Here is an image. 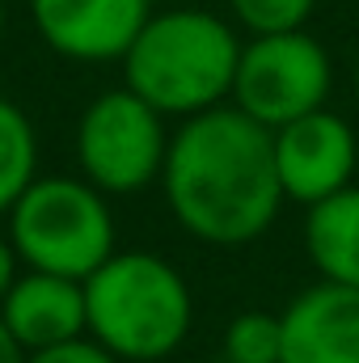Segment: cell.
Listing matches in <instances>:
<instances>
[{"label":"cell","instance_id":"obj_20","mask_svg":"<svg viewBox=\"0 0 359 363\" xmlns=\"http://www.w3.org/2000/svg\"><path fill=\"white\" fill-rule=\"evenodd\" d=\"M220 363H233V359H224V355H220Z\"/></svg>","mask_w":359,"mask_h":363},{"label":"cell","instance_id":"obj_15","mask_svg":"<svg viewBox=\"0 0 359 363\" xmlns=\"http://www.w3.org/2000/svg\"><path fill=\"white\" fill-rule=\"evenodd\" d=\"M26 363H123L114 351H106L97 338L81 334V338H68V342H55V347H43V351H30Z\"/></svg>","mask_w":359,"mask_h":363},{"label":"cell","instance_id":"obj_4","mask_svg":"<svg viewBox=\"0 0 359 363\" xmlns=\"http://www.w3.org/2000/svg\"><path fill=\"white\" fill-rule=\"evenodd\" d=\"M9 241L26 271L89 279L114 254V216L85 178H34L9 207Z\"/></svg>","mask_w":359,"mask_h":363},{"label":"cell","instance_id":"obj_5","mask_svg":"<svg viewBox=\"0 0 359 363\" xmlns=\"http://www.w3.org/2000/svg\"><path fill=\"white\" fill-rule=\"evenodd\" d=\"M170 148L165 114L127 89L97 93L77 123L81 178L101 194H136L161 178Z\"/></svg>","mask_w":359,"mask_h":363},{"label":"cell","instance_id":"obj_1","mask_svg":"<svg viewBox=\"0 0 359 363\" xmlns=\"http://www.w3.org/2000/svg\"><path fill=\"white\" fill-rule=\"evenodd\" d=\"M161 190L182 228L220 250L267 237L283 199L270 127L237 106H211L170 131Z\"/></svg>","mask_w":359,"mask_h":363},{"label":"cell","instance_id":"obj_3","mask_svg":"<svg viewBox=\"0 0 359 363\" xmlns=\"http://www.w3.org/2000/svg\"><path fill=\"white\" fill-rule=\"evenodd\" d=\"M85 317L89 338L123 363H157L186 342L194 300L182 271L161 254L114 250L85 279Z\"/></svg>","mask_w":359,"mask_h":363},{"label":"cell","instance_id":"obj_19","mask_svg":"<svg viewBox=\"0 0 359 363\" xmlns=\"http://www.w3.org/2000/svg\"><path fill=\"white\" fill-rule=\"evenodd\" d=\"M355 93H359V55H355Z\"/></svg>","mask_w":359,"mask_h":363},{"label":"cell","instance_id":"obj_9","mask_svg":"<svg viewBox=\"0 0 359 363\" xmlns=\"http://www.w3.org/2000/svg\"><path fill=\"white\" fill-rule=\"evenodd\" d=\"M279 363H359V287L313 283L283 313Z\"/></svg>","mask_w":359,"mask_h":363},{"label":"cell","instance_id":"obj_10","mask_svg":"<svg viewBox=\"0 0 359 363\" xmlns=\"http://www.w3.org/2000/svg\"><path fill=\"white\" fill-rule=\"evenodd\" d=\"M0 317L26 351H43V347L81 338L89 334L85 283L47 271H21L0 300Z\"/></svg>","mask_w":359,"mask_h":363},{"label":"cell","instance_id":"obj_18","mask_svg":"<svg viewBox=\"0 0 359 363\" xmlns=\"http://www.w3.org/2000/svg\"><path fill=\"white\" fill-rule=\"evenodd\" d=\"M0 34H4V0H0Z\"/></svg>","mask_w":359,"mask_h":363},{"label":"cell","instance_id":"obj_7","mask_svg":"<svg viewBox=\"0 0 359 363\" xmlns=\"http://www.w3.org/2000/svg\"><path fill=\"white\" fill-rule=\"evenodd\" d=\"M270 144H275V174L283 186V199H292L300 207H313V203L338 194L355 178V127L343 114H334L330 106L275 127Z\"/></svg>","mask_w":359,"mask_h":363},{"label":"cell","instance_id":"obj_8","mask_svg":"<svg viewBox=\"0 0 359 363\" xmlns=\"http://www.w3.org/2000/svg\"><path fill=\"white\" fill-rule=\"evenodd\" d=\"M153 17V0H30L38 38L77 64H114Z\"/></svg>","mask_w":359,"mask_h":363},{"label":"cell","instance_id":"obj_17","mask_svg":"<svg viewBox=\"0 0 359 363\" xmlns=\"http://www.w3.org/2000/svg\"><path fill=\"white\" fill-rule=\"evenodd\" d=\"M30 359V351L9 334V325H4V317H0V363H26Z\"/></svg>","mask_w":359,"mask_h":363},{"label":"cell","instance_id":"obj_11","mask_svg":"<svg viewBox=\"0 0 359 363\" xmlns=\"http://www.w3.org/2000/svg\"><path fill=\"white\" fill-rule=\"evenodd\" d=\"M304 250L321 279L359 287V186H343L338 194L309 207Z\"/></svg>","mask_w":359,"mask_h":363},{"label":"cell","instance_id":"obj_13","mask_svg":"<svg viewBox=\"0 0 359 363\" xmlns=\"http://www.w3.org/2000/svg\"><path fill=\"white\" fill-rule=\"evenodd\" d=\"M283 355V330L275 313H241L224 330V359L233 363H279Z\"/></svg>","mask_w":359,"mask_h":363},{"label":"cell","instance_id":"obj_6","mask_svg":"<svg viewBox=\"0 0 359 363\" xmlns=\"http://www.w3.org/2000/svg\"><path fill=\"white\" fill-rule=\"evenodd\" d=\"M330 89H334V60L309 30L254 34L250 43H241L233 106L245 110L254 123L275 131L300 114L321 110Z\"/></svg>","mask_w":359,"mask_h":363},{"label":"cell","instance_id":"obj_2","mask_svg":"<svg viewBox=\"0 0 359 363\" xmlns=\"http://www.w3.org/2000/svg\"><path fill=\"white\" fill-rule=\"evenodd\" d=\"M241 60L237 30L207 9L153 13L123 51V85L165 118H190L233 97Z\"/></svg>","mask_w":359,"mask_h":363},{"label":"cell","instance_id":"obj_16","mask_svg":"<svg viewBox=\"0 0 359 363\" xmlns=\"http://www.w3.org/2000/svg\"><path fill=\"white\" fill-rule=\"evenodd\" d=\"M17 267H21V258H17L13 241H9V237H0V300H4V291L13 287V279L21 274Z\"/></svg>","mask_w":359,"mask_h":363},{"label":"cell","instance_id":"obj_14","mask_svg":"<svg viewBox=\"0 0 359 363\" xmlns=\"http://www.w3.org/2000/svg\"><path fill=\"white\" fill-rule=\"evenodd\" d=\"M228 9L237 26L250 34H283V30H304L317 0H228Z\"/></svg>","mask_w":359,"mask_h":363},{"label":"cell","instance_id":"obj_12","mask_svg":"<svg viewBox=\"0 0 359 363\" xmlns=\"http://www.w3.org/2000/svg\"><path fill=\"white\" fill-rule=\"evenodd\" d=\"M38 178V131L30 114L0 97V216L26 194V186Z\"/></svg>","mask_w":359,"mask_h":363}]
</instances>
